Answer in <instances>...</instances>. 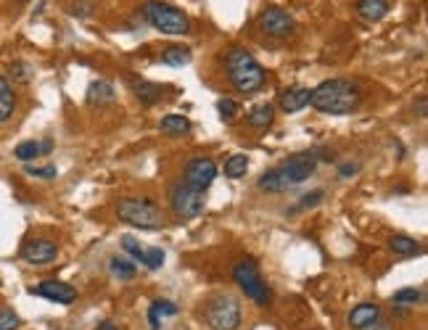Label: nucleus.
I'll use <instances>...</instances> for the list:
<instances>
[{"instance_id": "f257e3e1", "label": "nucleus", "mask_w": 428, "mask_h": 330, "mask_svg": "<svg viewBox=\"0 0 428 330\" xmlns=\"http://www.w3.org/2000/svg\"><path fill=\"white\" fill-rule=\"evenodd\" d=\"M318 156L315 151H301V154H294L283 159L280 166H275L270 169L267 175L259 177V182H257V188L262 193H283V190L294 188L299 182H304L309 177L315 175V169H318Z\"/></svg>"}, {"instance_id": "f03ea898", "label": "nucleus", "mask_w": 428, "mask_h": 330, "mask_svg": "<svg viewBox=\"0 0 428 330\" xmlns=\"http://www.w3.org/2000/svg\"><path fill=\"white\" fill-rule=\"evenodd\" d=\"M359 101H362L359 87L349 80H341V77L325 80L309 93V103L322 114H333V117H344V114L357 111Z\"/></svg>"}, {"instance_id": "7ed1b4c3", "label": "nucleus", "mask_w": 428, "mask_h": 330, "mask_svg": "<svg viewBox=\"0 0 428 330\" xmlns=\"http://www.w3.org/2000/svg\"><path fill=\"white\" fill-rule=\"evenodd\" d=\"M225 71L227 77H230V82H233V87L243 95L257 93L262 85H264V80H267L262 64L251 56L249 50H243V48H230L227 50Z\"/></svg>"}, {"instance_id": "20e7f679", "label": "nucleus", "mask_w": 428, "mask_h": 330, "mask_svg": "<svg viewBox=\"0 0 428 330\" xmlns=\"http://www.w3.org/2000/svg\"><path fill=\"white\" fill-rule=\"evenodd\" d=\"M143 16L145 22L151 24L154 29H159L162 35H172V37H180V35H188L190 32V19L185 13L169 6V3H162V0H148L143 6Z\"/></svg>"}, {"instance_id": "39448f33", "label": "nucleus", "mask_w": 428, "mask_h": 330, "mask_svg": "<svg viewBox=\"0 0 428 330\" xmlns=\"http://www.w3.org/2000/svg\"><path fill=\"white\" fill-rule=\"evenodd\" d=\"M117 217L122 222L141 227V230H162L164 227L162 209L148 199H122L117 203Z\"/></svg>"}, {"instance_id": "423d86ee", "label": "nucleus", "mask_w": 428, "mask_h": 330, "mask_svg": "<svg viewBox=\"0 0 428 330\" xmlns=\"http://www.w3.org/2000/svg\"><path fill=\"white\" fill-rule=\"evenodd\" d=\"M204 322L212 330H238L241 328V301L233 294L214 296L204 307Z\"/></svg>"}, {"instance_id": "0eeeda50", "label": "nucleus", "mask_w": 428, "mask_h": 330, "mask_svg": "<svg viewBox=\"0 0 428 330\" xmlns=\"http://www.w3.org/2000/svg\"><path fill=\"white\" fill-rule=\"evenodd\" d=\"M233 278L241 285V291L246 294V299H251L257 307H270L273 304V291L267 288V283L262 280L259 267L254 259H243L233 267Z\"/></svg>"}, {"instance_id": "6e6552de", "label": "nucleus", "mask_w": 428, "mask_h": 330, "mask_svg": "<svg viewBox=\"0 0 428 330\" xmlns=\"http://www.w3.org/2000/svg\"><path fill=\"white\" fill-rule=\"evenodd\" d=\"M169 203H172V212L178 214L180 220H193L204 214V206H206V190H199L188 185V182H175L169 188Z\"/></svg>"}, {"instance_id": "1a4fd4ad", "label": "nucleus", "mask_w": 428, "mask_h": 330, "mask_svg": "<svg viewBox=\"0 0 428 330\" xmlns=\"http://www.w3.org/2000/svg\"><path fill=\"white\" fill-rule=\"evenodd\" d=\"M259 27L264 35L270 37H278V40H283V37L294 35V29H297V22H294V16L283 8H267V11H262L259 16Z\"/></svg>"}, {"instance_id": "9d476101", "label": "nucleus", "mask_w": 428, "mask_h": 330, "mask_svg": "<svg viewBox=\"0 0 428 330\" xmlns=\"http://www.w3.org/2000/svg\"><path fill=\"white\" fill-rule=\"evenodd\" d=\"M217 177V164H214L209 156H196L185 164V175H183V182H188L193 188L206 190L214 182Z\"/></svg>"}, {"instance_id": "9b49d317", "label": "nucleus", "mask_w": 428, "mask_h": 330, "mask_svg": "<svg viewBox=\"0 0 428 330\" xmlns=\"http://www.w3.org/2000/svg\"><path fill=\"white\" fill-rule=\"evenodd\" d=\"M29 294L48 299L53 304H74L77 301V288H71L69 283H61V280H43L40 285L29 288Z\"/></svg>"}, {"instance_id": "f8f14e48", "label": "nucleus", "mask_w": 428, "mask_h": 330, "mask_svg": "<svg viewBox=\"0 0 428 330\" xmlns=\"http://www.w3.org/2000/svg\"><path fill=\"white\" fill-rule=\"evenodd\" d=\"M24 261L35 264V267H45L50 261H56L59 257V246L53 241H45V238H37V241H29L27 246L22 248Z\"/></svg>"}, {"instance_id": "ddd939ff", "label": "nucleus", "mask_w": 428, "mask_h": 330, "mask_svg": "<svg viewBox=\"0 0 428 330\" xmlns=\"http://www.w3.org/2000/svg\"><path fill=\"white\" fill-rule=\"evenodd\" d=\"M309 87H288L283 95H280V108H283L285 114H299V111H304L309 106Z\"/></svg>"}, {"instance_id": "4468645a", "label": "nucleus", "mask_w": 428, "mask_h": 330, "mask_svg": "<svg viewBox=\"0 0 428 330\" xmlns=\"http://www.w3.org/2000/svg\"><path fill=\"white\" fill-rule=\"evenodd\" d=\"M50 151H53V141H24L13 148V156L24 164H29V162H35L37 156H45Z\"/></svg>"}, {"instance_id": "2eb2a0df", "label": "nucleus", "mask_w": 428, "mask_h": 330, "mask_svg": "<svg viewBox=\"0 0 428 330\" xmlns=\"http://www.w3.org/2000/svg\"><path fill=\"white\" fill-rule=\"evenodd\" d=\"M378 317H380L378 304H359V307H355L352 309V315H349V328L365 330V328H370Z\"/></svg>"}, {"instance_id": "dca6fc26", "label": "nucleus", "mask_w": 428, "mask_h": 330, "mask_svg": "<svg viewBox=\"0 0 428 330\" xmlns=\"http://www.w3.org/2000/svg\"><path fill=\"white\" fill-rule=\"evenodd\" d=\"M392 8L389 0H357V13L365 22H380Z\"/></svg>"}, {"instance_id": "f3484780", "label": "nucleus", "mask_w": 428, "mask_h": 330, "mask_svg": "<svg viewBox=\"0 0 428 330\" xmlns=\"http://www.w3.org/2000/svg\"><path fill=\"white\" fill-rule=\"evenodd\" d=\"M159 130L169 135V138H183V135L190 132V119L183 117V114H166L162 119V124H159Z\"/></svg>"}, {"instance_id": "a211bd4d", "label": "nucleus", "mask_w": 428, "mask_h": 330, "mask_svg": "<svg viewBox=\"0 0 428 330\" xmlns=\"http://www.w3.org/2000/svg\"><path fill=\"white\" fill-rule=\"evenodd\" d=\"M114 95H117V90H114V85L106 82V80H95V82H90V87H87V103H111L114 101Z\"/></svg>"}, {"instance_id": "6ab92c4d", "label": "nucleus", "mask_w": 428, "mask_h": 330, "mask_svg": "<svg viewBox=\"0 0 428 330\" xmlns=\"http://www.w3.org/2000/svg\"><path fill=\"white\" fill-rule=\"evenodd\" d=\"M273 119H275L273 103H259V106H254L246 114V122H249L251 127H257V130H267L273 124Z\"/></svg>"}, {"instance_id": "aec40b11", "label": "nucleus", "mask_w": 428, "mask_h": 330, "mask_svg": "<svg viewBox=\"0 0 428 330\" xmlns=\"http://www.w3.org/2000/svg\"><path fill=\"white\" fill-rule=\"evenodd\" d=\"M108 272H111V278L124 280V283L135 280V275H138L135 264H132L130 259H124V257H111V259H108Z\"/></svg>"}, {"instance_id": "412c9836", "label": "nucleus", "mask_w": 428, "mask_h": 330, "mask_svg": "<svg viewBox=\"0 0 428 330\" xmlns=\"http://www.w3.org/2000/svg\"><path fill=\"white\" fill-rule=\"evenodd\" d=\"M166 315H178V304H172V301H154L151 309H148V325L151 330H162V317Z\"/></svg>"}, {"instance_id": "4be33fe9", "label": "nucleus", "mask_w": 428, "mask_h": 330, "mask_svg": "<svg viewBox=\"0 0 428 330\" xmlns=\"http://www.w3.org/2000/svg\"><path fill=\"white\" fill-rule=\"evenodd\" d=\"M190 59H193V53L183 45H172L162 53V61H164L166 66H172V69H183V66H188Z\"/></svg>"}, {"instance_id": "5701e85b", "label": "nucleus", "mask_w": 428, "mask_h": 330, "mask_svg": "<svg viewBox=\"0 0 428 330\" xmlns=\"http://www.w3.org/2000/svg\"><path fill=\"white\" fill-rule=\"evenodd\" d=\"M135 95H138V101L141 103H145V106H154L156 101L164 95V87L156 82H145V80H141V82H135Z\"/></svg>"}, {"instance_id": "b1692460", "label": "nucleus", "mask_w": 428, "mask_h": 330, "mask_svg": "<svg viewBox=\"0 0 428 330\" xmlns=\"http://www.w3.org/2000/svg\"><path fill=\"white\" fill-rule=\"evenodd\" d=\"M389 246H392V251L394 254H399V257H418V254L423 251L418 241H413V238H407V236H394L392 241H389Z\"/></svg>"}, {"instance_id": "393cba45", "label": "nucleus", "mask_w": 428, "mask_h": 330, "mask_svg": "<svg viewBox=\"0 0 428 330\" xmlns=\"http://www.w3.org/2000/svg\"><path fill=\"white\" fill-rule=\"evenodd\" d=\"M246 169H249V159L243 154H236L230 156L225 162V177H230V180H238V177L246 175Z\"/></svg>"}, {"instance_id": "a878e982", "label": "nucleus", "mask_w": 428, "mask_h": 330, "mask_svg": "<svg viewBox=\"0 0 428 330\" xmlns=\"http://www.w3.org/2000/svg\"><path fill=\"white\" fill-rule=\"evenodd\" d=\"M164 248L159 246H145V259H143V267H148V270H159L162 264H164Z\"/></svg>"}, {"instance_id": "bb28decb", "label": "nucleus", "mask_w": 428, "mask_h": 330, "mask_svg": "<svg viewBox=\"0 0 428 330\" xmlns=\"http://www.w3.org/2000/svg\"><path fill=\"white\" fill-rule=\"evenodd\" d=\"M122 248L130 254L132 259L143 264V259H145V246H141V241H135L132 236H124L122 238Z\"/></svg>"}, {"instance_id": "cd10ccee", "label": "nucleus", "mask_w": 428, "mask_h": 330, "mask_svg": "<svg viewBox=\"0 0 428 330\" xmlns=\"http://www.w3.org/2000/svg\"><path fill=\"white\" fill-rule=\"evenodd\" d=\"M13 111H16V93H11V95H3V98H0V124H6V122H11Z\"/></svg>"}, {"instance_id": "c85d7f7f", "label": "nucleus", "mask_w": 428, "mask_h": 330, "mask_svg": "<svg viewBox=\"0 0 428 330\" xmlns=\"http://www.w3.org/2000/svg\"><path fill=\"white\" fill-rule=\"evenodd\" d=\"M420 296H423V291H418V288H402L394 294V304H418V301H423Z\"/></svg>"}, {"instance_id": "c756f323", "label": "nucleus", "mask_w": 428, "mask_h": 330, "mask_svg": "<svg viewBox=\"0 0 428 330\" xmlns=\"http://www.w3.org/2000/svg\"><path fill=\"white\" fill-rule=\"evenodd\" d=\"M19 325H22V320H19V315L13 309L8 307L0 309V330H19Z\"/></svg>"}, {"instance_id": "7c9ffc66", "label": "nucleus", "mask_w": 428, "mask_h": 330, "mask_svg": "<svg viewBox=\"0 0 428 330\" xmlns=\"http://www.w3.org/2000/svg\"><path fill=\"white\" fill-rule=\"evenodd\" d=\"M29 177H40V180H53V177L59 175V169L53 164H48V166H32V164H27V169H24Z\"/></svg>"}, {"instance_id": "2f4dec72", "label": "nucleus", "mask_w": 428, "mask_h": 330, "mask_svg": "<svg viewBox=\"0 0 428 330\" xmlns=\"http://www.w3.org/2000/svg\"><path fill=\"white\" fill-rule=\"evenodd\" d=\"M217 108H220V119H225V122H233L241 106H238L233 98H222V101L217 103Z\"/></svg>"}, {"instance_id": "473e14b6", "label": "nucleus", "mask_w": 428, "mask_h": 330, "mask_svg": "<svg viewBox=\"0 0 428 330\" xmlns=\"http://www.w3.org/2000/svg\"><path fill=\"white\" fill-rule=\"evenodd\" d=\"M11 77L16 80V82H29V77H32L29 64H24V61H13V64H11Z\"/></svg>"}, {"instance_id": "72a5a7b5", "label": "nucleus", "mask_w": 428, "mask_h": 330, "mask_svg": "<svg viewBox=\"0 0 428 330\" xmlns=\"http://www.w3.org/2000/svg\"><path fill=\"white\" fill-rule=\"evenodd\" d=\"M95 11V6H93V0H80L77 6H71V16H90V13Z\"/></svg>"}, {"instance_id": "f704fd0d", "label": "nucleus", "mask_w": 428, "mask_h": 330, "mask_svg": "<svg viewBox=\"0 0 428 330\" xmlns=\"http://www.w3.org/2000/svg\"><path fill=\"white\" fill-rule=\"evenodd\" d=\"M320 201H322V190H312L309 196H304V199H301V203H299V206H315V203H320Z\"/></svg>"}, {"instance_id": "c9c22d12", "label": "nucleus", "mask_w": 428, "mask_h": 330, "mask_svg": "<svg viewBox=\"0 0 428 330\" xmlns=\"http://www.w3.org/2000/svg\"><path fill=\"white\" fill-rule=\"evenodd\" d=\"M357 169H359V164H355V162H352V164H341V166H338V175H341V177H355Z\"/></svg>"}, {"instance_id": "e433bc0d", "label": "nucleus", "mask_w": 428, "mask_h": 330, "mask_svg": "<svg viewBox=\"0 0 428 330\" xmlns=\"http://www.w3.org/2000/svg\"><path fill=\"white\" fill-rule=\"evenodd\" d=\"M11 93H13L11 82H8V80H6L3 74H0V98H3V95H11Z\"/></svg>"}, {"instance_id": "4c0bfd02", "label": "nucleus", "mask_w": 428, "mask_h": 330, "mask_svg": "<svg viewBox=\"0 0 428 330\" xmlns=\"http://www.w3.org/2000/svg\"><path fill=\"white\" fill-rule=\"evenodd\" d=\"M365 330H392V325H389V322H386V320H376V322H373V325H370V328H365Z\"/></svg>"}, {"instance_id": "58836bf2", "label": "nucleus", "mask_w": 428, "mask_h": 330, "mask_svg": "<svg viewBox=\"0 0 428 330\" xmlns=\"http://www.w3.org/2000/svg\"><path fill=\"white\" fill-rule=\"evenodd\" d=\"M418 114H420V117H426V95H420V98H418Z\"/></svg>"}, {"instance_id": "ea45409f", "label": "nucleus", "mask_w": 428, "mask_h": 330, "mask_svg": "<svg viewBox=\"0 0 428 330\" xmlns=\"http://www.w3.org/2000/svg\"><path fill=\"white\" fill-rule=\"evenodd\" d=\"M98 330H119V328L114 325V322H101V325H98Z\"/></svg>"}]
</instances>
